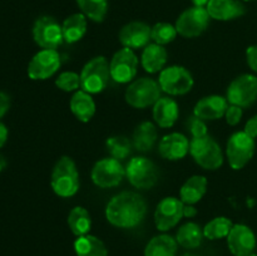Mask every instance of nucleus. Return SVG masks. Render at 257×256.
<instances>
[{"instance_id":"obj_14","label":"nucleus","mask_w":257,"mask_h":256,"mask_svg":"<svg viewBox=\"0 0 257 256\" xmlns=\"http://www.w3.org/2000/svg\"><path fill=\"white\" fill-rule=\"evenodd\" d=\"M62 60L54 49H42L30 59L28 65V77L33 80H45L59 70Z\"/></svg>"},{"instance_id":"obj_33","label":"nucleus","mask_w":257,"mask_h":256,"mask_svg":"<svg viewBox=\"0 0 257 256\" xmlns=\"http://www.w3.org/2000/svg\"><path fill=\"white\" fill-rule=\"evenodd\" d=\"M108 152L110 153L113 158L118 161H122L127 158L132 152V142L124 136H114L109 137L105 142Z\"/></svg>"},{"instance_id":"obj_8","label":"nucleus","mask_w":257,"mask_h":256,"mask_svg":"<svg viewBox=\"0 0 257 256\" xmlns=\"http://www.w3.org/2000/svg\"><path fill=\"white\" fill-rule=\"evenodd\" d=\"M161 89L170 95H183L191 92L195 80L190 70L182 65H171L160 72L158 78Z\"/></svg>"},{"instance_id":"obj_22","label":"nucleus","mask_w":257,"mask_h":256,"mask_svg":"<svg viewBox=\"0 0 257 256\" xmlns=\"http://www.w3.org/2000/svg\"><path fill=\"white\" fill-rule=\"evenodd\" d=\"M143 69L147 73L155 74L165 69V65L167 63V50L163 48V45L150 43L146 48H143L142 57H141Z\"/></svg>"},{"instance_id":"obj_24","label":"nucleus","mask_w":257,"mask_h":256,"mask_svg":"<svg viewBox=\"0 0 257 256\" xmlns=\"http://www.w3.org/2000/svg\"><path fill=\"white\" fill-rule=\"evenodd\" d=\"M207 191V178L195 175L188 178L180 190V198L185 205H195L200 202Z\"/></svg>"},{"instance_id":"obj_23","label":"nucleus","mask_w":257,"mask_h":256,"mask_svg":"<svg viewBox=\"0 0 257 256\" xmlns=\"http://www.w3.org/2000/svg\"><path fill=\"white\" fill-rule=\"evenodd\" d=\"M70 110L78 120L83 123L89 122L95 114V102L92 94L80 89L73 94L69 102Z\"/></svg>"},{"instance_id":"obj_41","label":"nucleus","mask_w":257,"mask_h":256,"mask_svg":"<svg viewBox=\"0 0 257 256\" xmlns=\"http://www.w3.org/2000/svg\"><path fill=\"white\" fill-rule=\"evenodd\" d=\"M8 136H9V131H8L7 125L0 122V148L7 143Z\"/></svg>"},{"instance_id":"obj_1","label":"nucleus","mask_w":257,"mask_h":256,"mask_svg":"<svg viewBox=\"0 0 257 256\" xmlns=\"http://www.w3.org/2000/svg\"><path fill=\"white\" fill-rule=\"evenodd\" d=\"M147 213L145 198L136 192L123 191L115 195L105 207V217L110 225L119 228H135L142 223Z\"/></svg>"},{"instance_id":"obj_9","label":"nucleus","mask_w":257,"mask_h":256,"mask_svg":"<svg viewBox=\"0 0 257 256\" xmlns=\"http://www.w3.org/2000/svg\"><path fill=\"white\" fill-rule=\"evenodd\" d=\"M125 176V167L120 161L113 157L99 160L93 166L90 177L93 183L100 188L115 187L123 181Z\"/></svg>"},{"instance_id":"obj_12","label":"nucleus","mask_w":257,"mask_h":256,"mask_svg":"<svg viewBox=\"0 0 257 256\" xmlns=\"http://www.w3.org/2000/svg\"><path fill=\"white\" fill-rule=\"evenodd\" d=\"M34 42L42 49H54L59 48L64 42L62 25L52 17H40L35 20L33 27Z\"/></svg>"},{"instance_id":"obj_28","label":"nucleus","mask_w":257,"mask_h":256,"mask_svg":"<svg viewBox=\"0 0 257 256\" xmlns=\"http://www.w3.org/2000/svg\"><path fill=\"white\" fill-rule=\"evenodd\" d=\"M74 251L77 256H108L104 242L89 233L77 237L74 241Z\"/></svg>"},{"instance_id":"obj_16","label":"nucleus","mask_w":257,"mask_h":256,"mask_svg":"<svg viewBox=\"0 0 257 256\" xmlns=\"http://www.w3.org/2000/svg\"><path fill=\"white\" fill-rule=\"evenodd\" d=\"M226 238H227L228 250L233 256H248L256 247L255 233L243 223L233 225Z\"/></svg>"},{"instance_id":"obj_7","label":"nucleus","mask_w":257,"mask_h":256,"mask_svg":"<svg viewBox=\"0 0 257 256\" xmlns=\"http://www.w3.org/2000/svg\"><path fill=\"white\" fill-rule=\"evenodd\" d=\"M253 153L255 138L250 137L245 131L230 136L226 146V156L232 170H242L253 157Z\"/></svg>"},{"instance_id":"obj_46","label":"nucleus","mask_w":257,"mask_h":256,"mask_svg":"<svg viewBox=\"0 0 257 256\" xmlns=\"http://www.w3.org/2000/svg\"><path fill=\"white\" fill-rule=\"evenodd\" d=\"M248 256H257V253H250V255H248Z\"/></svg>"},{"instance_id":"obj_47","label":"nucleus","mask_w":257,"mask_h":256,"mask_svg":"<svg viewBox=\"0 0 257 256\" xmlns=\"http://www.w3.org/2000/svg\"><path fill=\"white\" fill-rule=\"evenodd\" d=\"M245 2H251V0H245Z\"/></svg>"},{"instance_id":"obj_43","label":"nucleus","mask_w":257,"mask_h":256,"mask_svg":"<svg viewBox=\"0 0 257 256\" xmlns=\"http://www.w3.org/2000/svg\"><path fill=\"white\" fill-rule=\"evenodd\" d=\"M208 2H210V0H192L195 7H201V8H205L206 5L208 4Z\"/></svg>"},{"instance_id":"obj_40","label":"nucleus","mask_w":257,"mask_h":256,"mask_svg":"<svg viewBox=\"0 0 257 256\" xmlns=\"http://www.w3.org/2000/svg\"><path fill=\"white\" fill-rule=\"evenodd\" d=\"M243 131H245L250 137L252 138L257 137V114L253 115V117H251L250 119L246 122L245 130Z\"/></svg>"},{"instance_id":"obj_20","label":"nucleus","mask_w":257,"mask_h":256,"mask_svg":"<svg viewBox=\"0 0 257 256\" xmlns=\"http://www.w3.org/2000/svg\"><path fill=\"white\" fill-rule=\"evenodd\" d=\"M206 9L210 18L222 22L242 17L246 12L243 4L238 0H210L206 5Z\"/></svg>"},{"instance_id":"obj_42","label":"nucleus","mask_w":257,"mask_h":256,"mask_svg":"<svg viewBox=\"0 0 257 256\" xmlns=\"http://www.w3.org/2000/svg\"><path fill=\"white\" fill-rule=\"evenodd\" d=\"M197 215V208L193 205H185V210H183V217H195Z\"/></svg>"},{"instance_id":"obj_10","label":"nucleus","mask_w":257,"mask_h":256,"mask_svg":"<svg viewBox=\"0 0 257 256\" xmlns=\"http://www.w3.org/2000/svg\"><path fill=\"white\" fill-rule=\"evenodd\" d=\"M210 14L206 8L192 7L182 13L176 22L177 33L183 38L200 37L208 27Z\"/></svg>"},{"instance_id":"obj_44","label":"nucleus","mask_w":257,"mask_h":256,"mask_svg":"<svg viewBox=\"0 0 257 256\" xmlns=\"http://www.w3.org/2000/svg\"><path fill=\"white\" fill-rule=\"evenodd\" d=\"M5 166H7V161H5L4 156L0 155V172H2V171L4 170Z\"/></svg>"},{"instance_id":"obj_3","label":"nucleus","mask_w":257,"mask_h":256,"mask_svg":"<svg viewBox=\"0 0 257 256\" xmlns=\"http://www.w3.org/2000/svg\"><path fill=\"white\" fill-rule=\"evenodd\" d=\"M110 78L109 63L99 55L93 58L83 67L80 73V88L89 94H98L107 88Z\"/></svg>"},{"instance_id":"obj_45","label":"nucleus","mask_w":257,"mask_h":256,"mask_svg":"<svg viewBox=\"0 0 257 256\" xmlns=\"http://www.w3.org/2000/svg\"><path fill=\"white\" fill-rule=\"evenodd\" d=\"M182 256H197V255H195V253H185V255Z\"/></svg>"},{"instance_id":"obj_17","label":"nucleus","mask_w":257,"mask_h":256,"mask_svg":"<svg viewBox=\"0 0 257 256\" xmlns=\"http://www.w3.org/2000/svg\"><path fill=\"white\" fill-rule=\"evenodd\" d=\"M152 28L143 22H132L125 24L120 29L119 42L123 48H130L136 50L141 48H146L152 40Z\"/></svg>"},{"instance_id":"obj_32","label":"nucleus","mask_w":257,"mask_h":256,"mask_svg":"<svg viewBox=\"0 0 257 256\" xmlns=\"http://www.w3.org/2000/svg\"><path fill=\"white\" fill-rule=\"evenodd\" d=\"M82 14L95 23L104 20L108 10V0H77Z\"/></svg>"},{"instance_id":"obj_35","label":"nucleus","mask_w":257,"mask_h":256,"mask_svg":"<svg viewBox=\"0 0 257 256\" xmlns=\"http://www.w3.org/2000/svg\"><path fill=\"white\" fill-rule=\"evenodd\" d=\"M55 85L63 92H77L80 88V74L75 72H63L55 79Z\"/></svg>"},{"instance_id":"obj_39","label":"nucleus","mask_w":257,"mask_h":256,"mask_svg":"<svg viewBox=\"0 0 257 256\" xmlns=\"http://www.w3.org/2000/svg\"><path fill=\"white\" fill-rule=\"evenodd\" d=\"M10 108V97L5 92L0 90V118L4 117Z\"/></svg>"},{"instance_id":"obj_5","label":"nucleus","mask_w":257,"mask_h":256,"mask_svg":"<svg viewBox=\"0 0 257 256\" xmlns=\"http://www.w3.org/2000/svg\"><path fill=\"white\" fill-rule=\"evenodd\" d=\"M190 153L195 162L203 170L215 171L223 163V153L220 145L208 135L192 138L190 141Z\"/></svg>"},{"instance_id":"obj_29","label":"nucleus","mask_w":257,"mask_h":256,"mask_svg":"<svg viewBox=\"0 0 257 256\" xmlns=\"http://www.w3.org/2000/svg\"><path fill=\"white\" fill-rule=\"evenodd\" d=\"M203 228L195 222H187L178 228L176 233V241L185 248H196L202 243Z\"/></svg>"},{"instance_id":"obj_21","label":"nucleus","mask_w":257,"mask_h":256,"mask_svg":"<svg viewBox=\"0 0 257 256\" xmlns=\"http://www.w3.org/2000/svg\"><path fill=\"white\" fill-rule=\"evenodd\" d=\"M180 115L178 103L173 98L161 97L153 105V119L161 128H170Z\"/></svg>"},{"instance_id":"obj_6","label":"nucleus","mask_w":257,"mask_h":256,"mask_svg":"<svg viewBox=\"0 0 257 256\" xmlns=\"http://www.w3.org/2000/svg\"><path fill=\"white\" fill-rule=\"evenodd\" d=\"M125 177L133 187L150 190L158 181V168L150 158L133 157L125 166Z\"/></svg>"},{"instance_id":"obj_38","label":"nucleus","mask_w":257,"mask_h":256,"mask_svg":"<svg viewBox=\"0 0 257 256\" xmlns=\"http://www.w3.org/2000/svg\"><path fill=\"white\" fill-rule=\"evenodd\" d=\"M246 59L247 64L253 72L257 73V45H251L246 50Z\"/></svg>"},{"instance_id":"obj_26","label":"nucleus","mask_w":257,"mask_h":256,"mask_svg":"<svg viewBox=\"0 0 257 256\" xmlns=\"http://www.w3.org/2000/svg\"><path fill=\"white\" fill-rule=\"evenodd\" d=\"M62 30L65 43L74 44L79 42L87 33V17L82 13L70 15L63 22Z\"/></svg>"},{"instance_id":"obj_37","label":"nucleus","mask_w":257,"mask_h":256,"mask_svg":"<svg viewBox=\"0 0 257 256\" xmlns=\"http://www.w3.org/2000/svg\"><path fill=\"white\" fill-rule=\"evenodd\" d=\"M242 108L238 105H228L227 110L225 113V119L227 124L230 125H237L240 123L241 118H242Z\"/></svg>"},{"instance_id":"obj_30","label":"nucleus","mask_w":257,"mask_h":256,"mask_svg":"<svg viewBox=\"0 0 257 256\" xmlns=\"http://www.w3.org/2000/svg\"><path fill=\"white\" fill-rule=\"evenodd\" d=\"M68 226L77 237L88 235L92 228V218L89 212L82 206L72 208L68 215Z\"/></svg>"},{"instance_id":"obj_36","label":"nucleus","mask_w":257,"mask_h":256,"mask_svg":"<svg viewBox=\"0 0 257 256\" xmlns=\"http://www.w3.org/2000/svg\"><path fill=\"white\" fill-rule=\"evenodd\" d=\"M186 125H187L188 132L192 135V138L205 137V136L208 135L206 120L196 117L195 114H192L190 118H188L187 122H186Z\"/></svg>"},{"instance_id":"obj_15","label":"nucleus","mask_w":257,"mask_h":256,"mask_svg":"<svg viewBox=\"0 0 257 256\" xmlns=\"http://www.w3.org/2000/svg\"><path fill=\"white\" fill-rule=\"evenodd\" d=\"M185 203L177 197H165L155 211L156 227L160 231H168L178 225L183 217Z\"/></svg>"},{"instance_id":"obj_13","label":"nucleus","mask_w":257,"mask_h":256,"mask_svg":"<svg viewBox=\"0 0 257 256\" xmlns=\"http://www.w3.org/2000/svg\"><path fill=\"white\" fill-rule=\"evenodd\" d=\"M228 102L241 108L250 107L257 99V77L252 74H242L235 78L227 88Z\"/></svg>"},{"instance_id":"obj_19","label":"nucleus","mask_w":257,"mask_h":256,"mask_svg":"<svg viewBox=\"0 0 257 256\" xmlns=\"http://www.w3.org/2000/svg\"><path fill=\"white\" fill-rule=\"evenodd\" d=\"M228 108L227 98L222 95L212 94L203 97L196 103L193 108V114L203 120H216L225 117V113Z\"/></svg>"},{"instance_id":"obj_31","label":"nucleus","mask_w":257,"mask_h":256,"mask_svg":"<svg viewBox=\"0 0 257 256\" xmlns=\"http://www.w3.org/2000/svg\"><path fill=\"white\" fill-rule=\"evenodd\" d=\"M233 223L230 218L225 216H218L206 223L203 227V236L208 240H220V238L227 237L232 228Z\"/></svg>"},{"instance_id":"obj_34","label":"nucleus","mask_w":257,"mask_h":256,"mask_svg":"<svg viewBox=\"0 0 257 256\" xmlns=\"http://www.w3.org/2000/svg\"><path fill=\"white\" fill-rule=\"evenodd\" d=\"M177 29L170 23H157L152 27V40L156 44L166 45L172 43L177 37Z\"/></svg>"},{"instance_id":"obj_11","label":"nucleus","mask_w":257,"mask_h":256,"mask_svg":"<svg viewBox=\"0 0 257 256\" xmlns=\"http://www.w3.org/2000/svg\"><path fill=\"white\" fill-rule=\"evenodd\" d=\"M110 78L114 82L125 84L136 78L138 72V58L135 50L122 48L114 53L109 63Z\"/></svg>"},{"instance_id":"obj_27","label":"nucleus","mask_w":257,"mask_h":256,"mask_svg":"<svg viewBox=\"0 0 257 256\" xmlns=\"http://www.w3.org/2000/svg\"><path fill=\"white\" fill-rule=\"evenodd\" d=\"M178 242L170 235H158L151 238L145 248V256H176Z\"/></svg>"},{"instance_id":"obj_2","label":"nucleus","mask_w":257,"mask_h":256,"mask_svg":"<svg viewBox=\"0 0 257 256\" xmlns=\"http://www.w3.org/2000/svg\"><path fill=\"white\" fill-rule=\"evenodd\" d=\"M50 186L57 196L68 198L79 190V173L75 162L68 156L57 161L50 176Z\"/></svg>"},{"instance_id":"obj_25","label":"nucleus","mask_w":257,"mask_h":256,"mask_svg":"<svg viewBox=\"0 0 257 256\" xmlns=\"http://www.w3.org/2000/svg\"><path fill=\"white\" fill-rule=\"evenodd\" d=\"M157 128L150 120L140 123L132 137V145L140 152H150L157 141Z\"/></svg>"},{"instance_id":"obj_4","label":"nucleus","mask_w":257,"mask_h":256,"mask_svg":"<svg viewBox=\"0 0 257 256\" xmlns=\"http://www.w3.org/2000/svg\"><path fill=\"white\" fill-rule=\"evenodd\" d=\"M160 83L152 78L143 77L136 79L128 85L125 89V102L133 108L145 109V108L155 105L156 102L161 98Z\"/></svg>"},{"instance_id":"obj_18","label":"nucleus","mask_w":257,"mask_h":256,"mask_svg":"<svg viewBox=\"0 0 257 256\" xmlns=\"http://www.w3.org/2000/svg\"><path fill=\"white\" fill-rule=\"evenodd\" d=\"M158 152L165 160H182L190 153V141L182 133H170L161 140L158 145Z\"/></svg>"}]
</instances>
